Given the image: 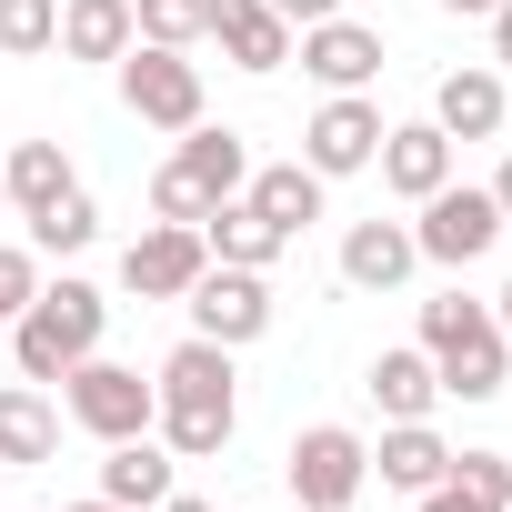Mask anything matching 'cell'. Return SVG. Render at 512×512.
<instances>
[{"label": "cell", "instance_id": "36", "mask_svg": "<svg viewBox=\"0 0 512 512\" xmlns=\"http://www.w3.org/2000/svg\"><path fill=\"white\" fill-rule=\"evenodd\" d=\"M61 512H121V502H101V492H91V502H61Z\"/></svg>", "mask_w": 512, "mask_h": 512}, {"label": "cell", "instance_id": "1", "mask_svg": "<svg viewBox=\"0 0 512 512\" xmlns=\"http://www.w3.org/2000/svg\"><path fill=\"white\" fill-rule=\"evenodd\" d=\"M151 432L171 442V462H211V452H231V432H241V392H231V352L221 342H181L161 372H151Z\"/></svg>", "mask_w": 512, "mask_h": 512}, {"label": "cell", "instance_id": "5", "mask_svg": "<svg viewBox=\"0 0 512 512\" xmlns=\"http://www.w3.org/2000/svg\"><path fill=\"white\" fill-rule=\"evenodd\" d=\"M282 472H292L302 512H352V502H362V482H372V442H362L352 422H312V432H292Z\"/></svg>", "mask_w": 512, "mask_h": 512}, {"label": "cell", "instance_id": "11", "mask_svg": "<svg viewBox=\"0 0 512 512\" xmlns=\"http://www.w3.org/2000/svg\"><path fill=\"white\" fill-rule=\"evenodd\" d=\"M201 272H211V251H201V221H151V231L121 251V282H131L141 302H181Z\"/></svg>", "mask_w": 512, "mask_h": 512}, {"label": "cell", "instance_id": "28", "mask_svg": "<svg viewBox=\"0 0 512 512\" xmlns=\"http://www.w3.org/2000/svg\"><path fill=\"white\" fill-rule=\"evenodd\" d=\"M131 21H141V41H161V51H191L211 21H201V0H131Z\"/></svg>", "mask_w": 512, "mask_h": 512}, {"label": "cell", "instance_id": "18", "mask_svg": "<svg viewBox=\"0 0 512 512\" xmlns=\"http://www.w3.org/2000/svg\"><path fill=\"white\" fill-rule=\"evenodd\" d=\"M201 251H211V262H241V272H272L292 241H282L262 211H251L241 191H231V201H211V211H201Z\"/></svg>", "mask_w": 512, "mask_h": 512}, {"label": "cell", "instance_id": "31", "mask_svg": "<svg viewBox=\"0 0 512 512\" xmlns=\"http://www.w3.org/2000/svg\"><path fill=\"white\" fill-rule=\"evenodd\" d=\"M492 71H512V0L492 11Z\"/></svg>", "mask_w": 512, "mask_h": 512}, {"label": "cell", "instance_id": "19", "mask_svg": "<svg viewBox=\"0 0 512 512\" xmlns=\"http://www.w3.org/2000/svg\"><path fill=\"white\" fill-rule=\"evenodd\" d=\"M372 472H382L392 492H412V502H422V492L452 472V442H442L432 422H382V442H372Z\"/></svg>", "mask_w": 512, "mask_h": 512}, {"label": "cell", "instance_id": "7", "mask_svg": "<svg viewBox=\"0 0 512 512\" xmlns=\"http://www.w3.org/2000/svg\"><path fill=\"white\" fill-rule=\"evenodd\" d=\"M151 402H161V392H151L131 362H101V352H91V362L61 372V412H71L91 442H131V432H151Z\"/></svg>", "mask_w": 512, "mask_h": 512}, {"label": "cell", "instance_id": "23", "mask_svg": "<svg viewBox=\"0 0 512 512\" xmlns=\"http://www.w3.org/2000/svg\"><path fill=\"white\" fill-rule=\"evenodd\" d=\"M211 41H221V61H231V71H251V81L292 61V21H282V11H262V0H251V11H231V21H211Z\"/></svg>", "mask_w": 512, "mask_h": 512}, {"label": "cell", "instance_id": "3", "mask_svg": "<svg viewBox=\"0 0 512 512\" xmlns=\"http://www.w3.org/2000/svg\"><path fill=\"white\" fill-rule=\"evenodd\" d=\"M422 352H432V372H442V392H452V402H492V392H502V372H512V342H502L492 302H472V292L422 302Z\"/></svg>", "mask_w": 512, "mask_h": 512}, {"label": "cell", "instance_id": "2", "mask_svg": "<svg viewBox=\"0 0 512 512\" xmlns=\"http://www.w3.org/2000/svg\"><path fill=\"white\" fill-rule=\"evenodd\" d=\"M101 332H111V302H101L81 272H61V282H41L31 312L11 322V362H21V382H61L71 362L101 352Z\"/></svg>", "mask_w": 512, "mask_h": 512}, {"label": "cell", "instance_id": "32", "mask_svg": "<svg viewBox=\"0 0 512 512\" xmlns=\"http://www.w3.org/2000/svg\"><path fill=\"white\" fill-rule=\"evenodd\" d=\"M442 11H452V21H492V11H502V0H442Z\"/></svg>", "mask_w": 512, "mask_h": 512}, {"label": "cell", "instance_id": "6", "mask_svg": "<svg viewBox=\"0 0 512 512\" xmlns=\"http://www.w3.org/2000/svg\"><path fill=\"white\" fill-rule=\"evenodd\" d=\"M412 211H422V221H412V251H422V262H442V272H472L482 251L512 231V221H502V201H492V191H472V181H442V191H432V201H412Z\"/></svg>", "mask_w": 512, "mask_h": 512}, {"label": "cell", "instance_id": "24", "mask_svg": "<svg viewBox=\"0 0 512 512\" xmlns=\"http://www.w3.org/2000/svg\"><path fill=\"white\" fill-rule=\"evenodd\" d=\"M0 191H11V211H21V221H31V211H51V201L71 191L61 141H11V161H0Z\"/></svg>", "mask_w": 512, "mask_h": 512}, {"label": "cell", "instance_id": "14", "mask_svg": "<svg viewBox=\"0 0 512 512\" xmlns=\"http://www.w3.org/2000/svg\"><path fill=\"white\" fill-rule=\"evenodd\" d=\"M432 121H442L452 141H492V131L512 121V91H502V71H492V61H462V71H442V91H432Z\"/></svg>", "mask_w": 512, "mask_h": 512}, {"label": "cell", "instance_id": "12", "mask_svg": "<svg viewBox=\"0 0 512 512\" xmlns=\"http://www.w3.org/2000/svg\"><path fill=\"white\" fill-rule=\"evenodd\" d=\"M292 61L322 81V91H372L382 81V31L372 21H312V31H292Z\"/></svg>", "mask_w": 512, "mask_h": 512}, {"label": "cell", "instance_id": "35", "mask_svg": "<svg viewBox=\"0 0 512 512\" xmlns=\"http://www.w3.org/2000/svg\"><path fill=\"white\" fill-rule=\"evenodd\" d=\"M492 322H502V342H512V282H502V302H492Z\"/></svg>", "mask_w": 512, "mask_h": 512}, {"label": "cell", "instance_id": "4", "mask_svg": "<svg viewBox=\"0 0 512 512\" xmlns=\"http://www.w3.org/2000/svg\"><path fill=\"white\" fill-rule=\"evenodd\" d=\"M241 181H251V141H241V131L191 121V131H181V151L151 171V211H161V221H201V211H211V201H231Z\"/></svg>", "mask_w": 512, "mask_h": 512}, {"label": "cell", "instance_id": "34", "mask_svg": "<svg viewBox=\"0 0 512 512\" xmlns=\"http://www.w3.org/2000/svg\"><path fill=\"white\" fill-rule=\"evenodd\" d=\"M151 512H211V502H201V492H161Z\"/></svg>", "mask_w": 512, "mask_h": 512}, {"label": "cell", "instance_id": "10", "mask_svg": "<svg viewBox=\"0 0 512 512\" xmlns=\"http://www.w3.org/2000/svg\"><path fill=\"white\" fill-rule=\"evenodd\" d=\"M382 101L372 91H332L312 121H302V161L322 171V181H352V171H372V151H382Z\"/></svg>", "mask_w": 512, "mask_h": 512}, {"label": "cell", "instance_id": "21", "mask_svg": "<svg viewBox=\"0 0 512 512\" xmlns=\"http://www.w3.org/2000/svg\"><path fill=\"white\" fill-rule=\"evenodd\" d=\"M141 41V21H131V0H61V61H121Z\"/></svg>", "mask_w": 512, "mask_h": 512}, {"label": "cell", "instance_id": "8", "mask_svg": "<svg viewBox=\"0 0 512 512\" xmlns=\"http://www.w3.org/2000/svg\"><path fill=\"white\" fill-rule=\"evenodd\" d=\"M121 111L151 121V131H191L201 121V61L161 51V41H131L121 51Z\"/></svg>", "mask_w": 512, "mask_h": 512}, {"label": "cell", "instance_id": "9", "mask_svg": "<svg viewBox=\"0 0 512 512\" xmlns=\"http://www.w3.org/2000/svg\"><path fill=\"white\" fill-rule=\"evenodd\" d=\"M181 302H191V332H201V342H221V352H241V342H262V332H272V272L211 262Z\"/></svg>", "mask_w": 512, "mask_h": 512}, {"label": "cell", "instance_id": "29", "mask_svg": "<svg viewBox=\"0 0 512 512\" xmlns=\"http://www.w3.org/2000/svg\"><path fill=\"white\" fill-rule=\"evenodd\" d=\"M31 292H41V262H31L21 241H0V322H21V312H31Z\"/></svg>", "mask_w": 512, "mask_h": 512}, {"label": "cell", "instance_id": "15", "mask_svg": "<svg viewBox=\"0 0 512 512\" xmlns=\"http://www.w3.org/2000/svg\"><path fill=\"white\" fill-rule=\"evenodd\" d=\"M412 272H422L412 221H352V231H342V282H352V292H402Z\"/></svg>", "mask_w": 512, "mask_h": 512}, {"label": "cell", "instance_id": "27", "mask_svg": "<svg viewBox=\"0 0 512 512\" xmlns=\"http://www.w3.org/2000/svg\"><path fill=\"white\" fill-rule=\"evenodd\" d=\"M51 41H61V0H0V61L51 51Z\"/></svg>", "mask_w": 512, "mask_h": 512}, {"label": "cell", "instance_id": "33", "mask_svg": "<svg viewBox=\"0 0 512 512\" xmlns=\"http://www.w3.org/2000/svg\"><path fill=\"white\" fill-rule=\"evenodd\" d=\"M482 191H492V201H502V221H512V161H502V171H492Z\"/></svg>", "mask_w": 512, "mask_h": 512}, {"label": "cell", "instance_id": "26", "mask_svg": "<svg viewBox=\"0 0 512 512\" xmlns=\"http://www.w3.org/2000/svg\"><path fill=\"white\" fill-rule=\"evenodd\" d=\"M472 512H512V462L502 452H452V472H442Z\"/></svg>", "mask_w": 512, "mask_h": 512}, {"label": "cell", "instance_id": "13", "mask_svg": "<svg viewBox=\"0 0 512 512\" xmlns=\"http://www.w3.org/2000/svg\"><path fill=\"white\" fill-rule=\"evenodd\" d=\"M452 151H462V141H452L442 121H392L372 161H382V181H392L402 201H432V191L452 181Z\"/></svg>", "mask_w": 512, "mask_h": 512}, {"label": "cell", "instance_id": "22", "mask_svg": "<svg viewBox=\"0 0 512 512\" xmlns=\"http://www.w3.org/2000/svg\"><path fill=\"white\" fill-rule=\"evenodd\" d=\"M61 452V412L41 382H0V462H51Z\"/></svg>", "mask_w": 512, "mask_h": 512}, {"label": "cell", "instance_id": "16", "mask_svg": "<svg viewBox=\"0 0 512 512\" xmlns=\"http://www.w3.org/2000/svg\"><path fill=\"white\" fill-rule=\"evenodd\" d=\"M362 392H372V412H382V422H432L442 372H432V352H422V342H402V352H372Z\"/></svg>", "mask_w": 512, "mask_h": 512}, {"label": "cell", "instance_id": "17", "mask_svg": "<svg viewBox=\"0 0 512 512\" xmlns=\"http://www.w3.org/2000/svg\"><path fill=\"white\" fill-rule=\"evenodd\" d=\"M241 201L262 211L282 241H302V231L322 221V171H312V161H262V171L241 181Z\"/></svg>", "mask_w": 512, "mask_h": 512}, {"label": "cell", "instance_id": "25", "mask_svg": "<svg viewBox=\"0 0 512 512\" xmlns=\"http://www.w3.org/2000/svg\"><path fill=\"white\" fill-rule=\"evenodd\" d=\"M91 241H101V201H91L81 181H71L51 211H31V251H61V262H71V251H91Z\"/></svg>", "mask_w": 512, "mask_h": 512}, {"label": "cell", "instance_id": "37", "mask_svg": "<svg viewBox=\"0 0 512 512\" xmlns=\"http://www.w3.org/2000/svg\"><path fill=\"white\" fill-rule=\"evenodd\" d=\"M0 211H11V191H0Z\"/></svg>", "mask_w": 512, "mask_h": 512}, {"label": "cell", "instance_id": "20", "mask_svg": "<svg viewBox=\"0 0 512 512\" xmlns=\"http://www.w3.org/2000/svg\"><path fill=\"white\" fill-rule=\"evenodd\" d=\"M171 492V442L161 432H131V442H111V462H101V502H121V512H151Z\"/></svg>", "mask_w": 512, "mask_h": 512}, {"label": "cell", "instance_id": "30", "mask_svg": "<svg viewBox=\"0 0 512 512\" xmlns=\"http://www.w3.org/2000/svg\"><path fill=\"white\" fill-rule=\"evenodd\" d=\"M262 11H282L292 31H312V21H332V11H342V0H262Z\"/></svg>", "mask_w": 512, "mask_h": 512}]
</instances>
